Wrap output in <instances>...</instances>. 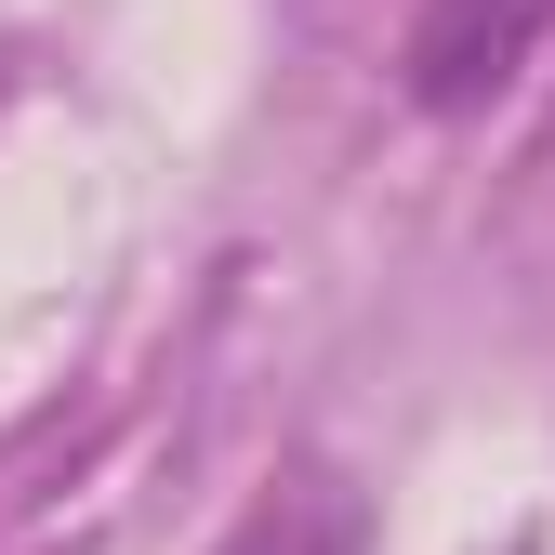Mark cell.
Segmentation results:
<instances>
[{
    "label": "cell",
    "mask_w": 555,
    "mask_h": 555,
    "mask_svg": "<svg viewBox=\"0 0 555 555\" xmlns=\"http://www.w3.org/2000/svg\"><path fill=\"white\" fill-rule=\"evenodd\" d=\"M542 27H555V0H424L410 14V106H437V119L490 106L542 53Z\"/></svg>",
    "instance_id": "6da1fadb"
},
{
    "label": "cell",
    "mask_w": 555,
    "mask_h": 555,
    "mask_svg": "<svg viewBox=\"0 0 555 555\" xmlns=\"http://www.w3.org/2000/svg\"><path fill=\"white\" fill-rule=\"evenodd\" d=\"M212 555H358V490H331V476H292V490H264Z\"/></svg>",
    "instance_id": "7a4b0ae2"
}]
</instances>
